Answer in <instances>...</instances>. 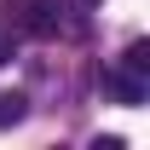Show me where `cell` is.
<instances>
[{
  "instance_id": "obj_1",
  "label": "cell",
  "mask_w": 150,
  "mask_h": 150,
  "mask_svg": "<svg viewBox=\"0 0 150 150\" xmlns=\"http://www.w3.org/2000/svg\"><path fill=\"white\" fill-rule=\"evenodd\" d=\"M104 93L115 98V104H144V75L139 69H127V64H121V69H104Z\"/></svg>"
},
{
  "instance_id": "obj_3",
  "label": "cell",
  "mask_w": 150,
  "mask_h": 150,
  "mask_svg": "<svg viewBox=\"0 0 150 150\" xmlns=\"http://www.w3.org/2000/svg\"><path fill=\"white\" fill-rule=\"evenodd\" d=\"M0 64H12V35L0 29Z\"/></svg>"
},
{
  "instance_id": "obj_2",
  "label": "cell",
  "mask_w": 150,
  "mask_h": 150,
  "mask_svg": "<svg viewBox=\"0 0 150 150\" xmlns=\"http://www.w3.org/2000/svg\"><path fill=\"white\" fill-rule=\"evenodd\" d=\"M23 115H29V98H23V93H0V133L18 127Z\"/></svg>"
}]
</instances>
